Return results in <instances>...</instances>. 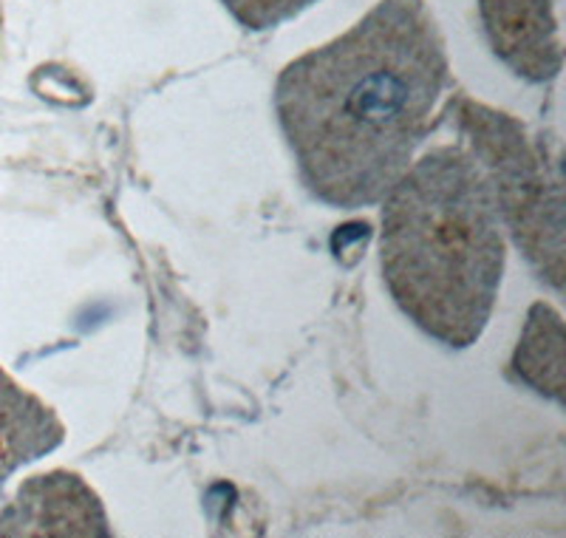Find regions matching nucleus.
<instances>
[{
	"label": "nucleus",
	"instance_id": "0eeeda50",
	"mask_svg": "<svg viewBox=\"0 0 566 538\" xmlns=\"http://www.w3.org/2000/svg\"><path fill=\"white\" fill-rule=\"evenodd\" d=\"M527 329L515 349V374L538 394L564 400V323L547 303L530 309Z\"/></svg>",
	"mask_w": 566,
	"mask_h": 538
},
{
	"label": "nucleus",
	"instance_id": "39448f33",
	"mask_svg": "<svg viewBox=\"0 0 566 538\" xmlns=\"http://www.w3.org/2000/svg\"><path fill=\"white\" fill-rule=\"evenodd\" d=\"M97 494L80 476L54 470L20 487L0 513V536H108Z\"/></svg>",
	"mask_w": 566,
	"mask_h": 538
},
{
	"label": "nucleus",
	"instance_id": "20e7f679",
	"mask_svg": "<svg viewBox=\"0 0 566 538\" xmlns=\"http://www.w3.org/2000/svg\"><path fill=\"white\" fill-rule=\"evenodd\" d=\"M558 0H479V14L493 54L513 74L544 83L560 71Z\"/></svg>",
	"mask_w": 566,
	"mask_h": 538
},
{
	"label": "nucleus",
	"instance_id": "423d86ee",
	"mask_svg": "<svg viewBox=\"0 0 566 538\" xmlns=\"http://www.w3.org/2000/svg\"><path fill=\"white\" fill-rule=\"evenodd\" d=\"M63 443V425L49 405L0 369V485L27 462Z\"/></svg>",
	"mask_w": 566,
	"mask_h": 538
},
{
	"label": "nucleus",
	"instance_id": "7ed1b4c3",
	"mask_svg": "<svg viewBox=\"0 0 566 538\" xmlns=\"http://www.w3.org/2000/svg\"><path fill=\"white\" fill-rule=\"evenodd\" d=\"M464 128L482 159L502 221L541 278L564 283V199L560 179L518 122L484 105L464 103Z\"/></svg>",
	"mask_w": 566,
	"mask_h": 538
},
{
	"label": "nucleus",
	"instance_id": "6e6552de",
	"mask_svg": "<svg viewBox=\"0 0 566 538\" xmlns=\"http://www.w3.org/2000/svg\"><path fill=\"white\" fill-rule=\"evenodd\" d=\"M241 27L261 32V29L281 27L283 20L295 18L317 0H221Z\"/></svg>",
	"mask_w": 566,
	"mask_h": 538
},
{
	"label": "nucleus",
	"instance_id": "f257e3e1",
	"mask_svg": "<svg viewBox=\"0 0 566 538\" xmlns=\"http://www.w3.org/2000/svg\"><path fill=\"white\" fill-rule=\"evenodd\" d=\"M451 80L424 0H380L281 71L275 114L306 190L357 210L382 201L431 131Z\"/></svg>",
	"mask_w": 566,
	"mask_h": 538
},
{
	"label": "nucleus",
	"instance_id": "f03ea898",
	"mask_svg": "<svg viewBox=\"0 0 566 538\" xmlns=\"http://www.w3.org/2000/svg\"><path fill=\"white\" fill-rule=\"evenodd\" d=\"M382 281L433 340L468 349L482 338L504 276V221L488 174L459 145L411 162L382 196Z\"/></svg>",
	"mask_w": 566,
	"mask_h": 538
}]
</instances>
